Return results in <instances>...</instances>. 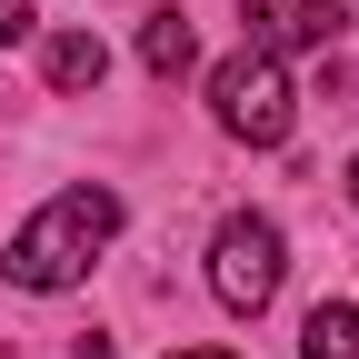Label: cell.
I'll use <instances>...</instances> for the list:
<instances>
[{
	"instance_id": "1",
	"label": "cell",
	"mask_w": 359,
	"mask_h": 359,
	"mask_svg": "<svg viewBox=\"0 0 359 359\" xmlns=\"http://www.w3.org/2000/svg\"><path fill=\"white\" fill-rule=\"evenodd\" d=\"M110 240H120V190H60L40 219L11 230V280L20 290H70Z\"/></svg>"
},
{
	"instance_id": "2",
	"label": "cell",
	"mask_w": 359,
	"mask_h": 359,
	"mask_svg": "<svg viewBox=\"0 0 359 359\" xmlns=\"http://www.w3.org/2000/svg\"><path fill=\"white\" fill-rule=\"evenodd\" d=\"M210 120L230 130V140H250V150H280L290 120H299V90H290V70L269 50H230L210 70Z\"/></svg>"
},
{
	"instance_id": "3",
	"label": "cell",
	"mask_w": 359,
	"mask_h": 359,
	"mask_svg": "<svg viewBox=\"0 0 359 359\" xmlns=\"http://www.w3.org/2000/svg\"><path fill=\"white\" fill-rule=\"evenodd\" d=\"M280 219H259V210H230L210 230V290H219V309H240V320H259L269 299H280Z\"/></svg>"
},
{
	"instance_id": "4",
	"label": "cell",
	"mask_w": 359,
	"mask_h": 359,
	"mask_svg": "<svg viewBox=\"0 0 359 359\" xmlns=\"http://www.w3.org/2000/svg\"><path fill=\"white\" fill-rule=\"evenodd\" d=\"M250 11V50H269V60H290V50H330L339 40V0H240Z\"/></svg>"
},
{
	"instance_id": "5",
	"label": "cell",
	"mask_w": 359,
	"mask_h": 359,
	"mask_svg": "<svg viewBox=\"0 0 359 359\" xmlns=\"http://www.w3.org/2000/svg\"><path fill=\"white\" fill-rule=\"evenodd\" d=\"M190 60H200V30L180 20V11H150V20H140V70H160V80H180Z\"/></svg>"
},
{
	"instance_id": "6",
	"label": "cell",
	"mask_w": 359,
	"mask_h": 359,
	"mask_svg": "<svg viewBox=\"0 0 359 359\" xmlns=\"http://www.w3.org/2000/svg\"><path fill=\"white\" fill-rule=\"evenodd\" d=\"M299 359H359V309L349 299H320L299 330Z\"/></svg>"
},
{
	"instance_id": "7",
	"label": "cell",
	"mask_w": 359,
	"mask_h": 359,
	"mask_svg": "<svg viewBox=\"0 0 359 359\" xmlns=\"http://www.w3.org/2000/svg\"><path fill=\"white\" fill-rule=\"evenodd\" d=\"M100 70H110V50L90 30H60L50 40V90H100Z\"/></svg>"
},
{
	"instance_id": "8",
	"label": "cell",
	"mask_w": 359,
	"mask_h": 359,
	"mask_svg": "<svg viewBox=\"0 0 359 359\" xmlns=\"http://www.w3.org/2000/svg\"><path fill=\"white\" fill-rule=\"evenodd\" d=\"M0 40H30V0H0Z\"/></svg>"
},
{
	"instance_id": "9",
	"label": "cell",
	"mask_w": 359,
	"mask_h": 359,
	"mask_svg": "<svg viewBox=\"0 0 359 359\" xmlns=\"http://www.w3.org/2000/svg\"><path fill=\"white\" fill-rule=\"evenodd\" d=\"M170 359H240V349H170Z\"/></svg>"
},
{
	"instance_id": "10",
	"label": "cell",
	"mask_w": 359,
	"mask_h": 359,
	"mask_svg": "<svg viewBox=\"0 0 359 359\" xmlns=\"http://www.w3.org/2000/svg\"><path fill=\"white\" fill-rule=\"evenodd\" d=\"M349 200H359V160H349Z\"/></svg>"
}]
</instances>
